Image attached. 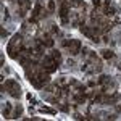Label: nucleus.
<instances>
[{
    "label": "nucleus",
    "instance_id": "obj_1",
    "mask_svg": "<svg viewBox=\"0 0 121 121\" xmlns=\"http://www.w3.org/2000/svg\"><path fill=\"white\" fill-rule=\"evenodd\" d=\"M2 91H7L13 99H18L19 95H21V87H19L18 82H16V81H13V79L5 81V86H2Z\"/></svg>",
    "mask_w": 121,
    "mask_h": 121
},
{
    "label": "nucleus",
    "instance_id": "obj_2",
    "mask_svg": "<svg viewBox=\"0 0 121 121\" xmlns=\"http://www.w3.org/2000/svg\"><path fill=\"white\" fill-rule=\"evenodd\" d=\"M63 47L68 48V52L71 53V55H78L79 52H81V40H78V39H69V40H63Z\"/></svg>",
    "mask_w": 121,
    "mask_h": 121
},
{
    "label": "nucleus",
    "instance_id": "obj_3",
    "mask_svg": "<svg viewBox=\"0 0 121 121\" xmlns=\"http://www.w3.org/2000/svg\"><path fill=\"white\" fill-rule=\"evenodd\" d=\"M42 68L45 69L47 73H53V71H56V68H58V63L55 61V58L52 56V53L50 55H47V56H44V60H42Z\"/></svg>",
    "mask_w": 121,
    "mask_h": 121
},
{
    "label": "nucleus",
    "instance_id": "obj_4",
    "mask_svg": "<svg viewBox=\"0 0 121 121\" xmlns=\"http://www.w3.org/2000/svg\"><path fill=\"white\" fill-rule=\"evenodd\" d=\"M69 2L65 0V2H61L60 3V10H58V15H60V18H61V23L66 24L68 23V11H69Z\"/></svg>",
    "mask_w": 121,
    "mask_h": 121
},
{
    "label": "nucleus",
    "instance_id": "obj_5",
    "mask_svg": "<svg viewBox=\"0 0 121 121\" xmlns=\"http://www.w3.org/2000/svg\"><path fill=\"white\" fill-rule=\"evenodd\" d=\"M40 40H42V44H44L45 47H52V45H53V39H52L50 34H44Z\"/></svg>",
    "mask_w": 121,
    "mask_h": 121
},
{
    "label": "nucleus",
    "instance_id": "obj_6",
    "mask_svg": "<svg viewBox=\"0 0 121 121\" xmlns=\"http://www.w3.org/2000/svg\"><path fill=\"white\" fill-rule=\"evenodd\" d=\"M86 99H87L86 92H78V94L74 95V102H76V103H79V105L86 102Z\"/></svg>",
    "mask_w": 121,
    "mask_h": 121
},
{
    "label": "nucleus",
    "instance_id": "obj_7",
    "mask_svg": "<svg viewBox=\"0 0 121 121\" xmlns=\"http://www.w3.org/2000/svg\"><path fill=\"white\" fill-rule=\"evenodd\" d=\"M2 115H3L5 118H13V116H11V103H5V108H3Z\"/></svg>",
    "mask_w": 121,
    "mask_h": 121
},
{
    "label": "nucleus",
    "instance_id": "obj_8",
    "mask_svg": "<svg viewBox=\"0 0 121 121\" xmlns=\"http://www.w3.org/2000/svg\"><path fill=\"white\" fill-rule=\"evenodd\" d=\"M103 15H105V16H113V15H115V8H113L112 5L105 7V8H103Z\"/></svg>",
    "mask_w": 121,
    "mask_h": 121
},
{
    "label": "nucleus",
    "instance_id": "obj_9",
    "mask_svg": "<svg viewBox=\"0 0 121 121\" xmlns=\"http://www.w3.org/2000/svg\"><path fill=\"white\" fill-rule=\"evenodd\" d=\"M21 113H23V107L21 105H16L15 107V112H13V118H19Z\"/></svg>",
    "mask_w": 121,
    "mask_h": 121
},
{
    "label": "nucleus",
    "instance_id": "obj_10",
    "mask_svg": "<svg viewBox=\"0 0 121 121\" xmlns=\"http://www.w3.org/2000/svg\"><path fill=\"white\" fill-rule=\"evenodd\" d=\"M52 56L55 58V61H56V63H58V65L61 63V53H60L58 50H53V52H52Z\"/></svg>",
    "mask_w": 121,
    "mask_h": 121
},
{
    "label": "nucleus",
    "instance_id": "obj_11",
    "mask_svg": "<svg viewBox=\"0 0 121 121\" xmlns=\"http://www.w3.org/2000/svg\"><path fill=\"white\" fill-rule=\"evenodd\" d=\"M113 55H115V53H113L112 50H102V56H103V58H107V60L113 58Z\"/></svg>",
    "mask_w": 121,
    "mask_h": 121
},
{
    "label": "nucleus",
    "instance_id": "obj_12",
    "mask_svg": "<svg viewBox=\"0 0 121 121\" xmlns=\"http://www.w3.org/2000/svg\"><path fill=\"white\" fill-rule=\"evenodd\" d=\"M47 7H48V11L50 13H53L55 11V0H48L47 2Z\"/></svg>",
    "mask_w": 121,
    "mask_h": 121
},
{
    "label": "nucleus",
    "instance_id": "obj_13",
    "mask_svg": "<svg viewBox=\"0 0 121 121\" xmlns=\"http://www.w3.org/2000/svg\"><path fill=\"white\" fill-rule=\"evenodd\" d=\"M40 112H44V113H52V115H53V113H55V110H52V108H47V107H42V108H40Z\"/></svg>",
    "mask_w": 121,
    "mask_h": 121
},
{
    "label": "nucleus",
    "instance_id": "obj_14",
    "mask_svg": "<svg viewBox=\"0 0 121 121\" xmlns=\"http://www.w3.org/2000/svg\"><path fill=\"white\" fill-rule=\"evenodd\" d=\"M52 34H58V26H55V24L52 26Z\"/></svg>",
    "mask_w": 121,
    "mask_h": 121
},
{
    "label": "nucleus",
    "instance_id": "obj_15",
    "mask_svg": "<svg viewBox=\"0 0 121 121\" xmlns=\"http://www.w3.org/2000/svg\"><path fill=\"white\" fill-rule=\"evenodd\" d=\"M92 5L97 8V7H100V0H92Z\"/></svg>",
    "mask_w": 121,
    "mask_h": 121
},
{
    "label": "nucleus",
    "instance_id": "obj_16",
    "mask_svg": "<svg viewBox=\"0 0 121 121\" xmlns=\"http://www.w3.org/2000/svg\"><path fill=\"white\" fill-rule=\"evenodd\" d=\"M7 36H8V32H7V31H5V29H2V37L5 39V37H7Z\"/></svg>",
    "mask_w": 121,
    "mask_h": 121
},
{
    "label": "nucleus",
    "instance_id": "obj_17",
    "mask_svg": "<svg viewBox=\"0 0 121 121\" xmlns=\"http://www.w3.org/2000/svg\"><path fill=\"white\" fill-rule=\"evenodd\" d=\"M118 68H120V69H121V63H120V65H118Z\"/></svg>",
    "mask_w": 121,
    "mask_h": 121
}]
</instances>
